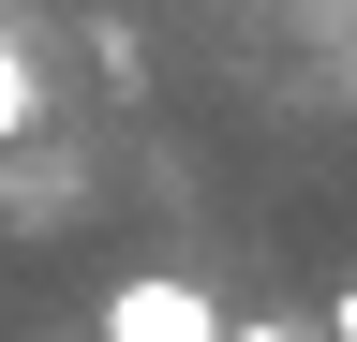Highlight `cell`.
Masks as SVG:
<instances>
[{"label": "cell", "instance_id": "obj_3", "mask_svg": "<svg viewBox=\"0 0 357 342\" xmlns=\"http://www.w3.org/2000/svg\"><path fill=\"white\" fill-rule=\"evenodd\" d=\"M223 342H328V327H283V313H253V327H223Z\"/></svg>", "mask_w": 357, "mask_h": 342}, {"label": "cell", "instance_id": "obj_1", "mask_svg": "<svg viewBox=\"0 0 357 342\" xmlns=\"http://www.w3.org/2000/svg\"><path fill=\"white\" fill-rule=\"evenodd\" d=\"M89 342H223V297L194 268H119L105 313H89Z\"/></svg>", "mask_w": 357, "mask_h": 342}, {"label": "cell", "instance_id": "obj_4", "mask_svg": "<svg viewBox=\"0 0 357 342\" xmlns=\"http://www.w3.org/2000/svg\"><path fill=\"white\" fill-rule=\"evenodd\" d=\"M328 342H357V268H342V283H328Z\"/></svg>", "mask_w": 357, "mask_h": 342}, {"label": "cell", "instance_id": "obj_2", "mask_svg": "<svg viewBox=\"0 0 357 342\" xmlns=\"http://www.w3.org/2000/svg\"><path fill=\"white\" fill-rule=\"evenodd\" d=\"M45 134V75H30V45L0 30V149H30Z\"/></svg>", "mask_w": 357, "mask_h": 342}]
</instances>
